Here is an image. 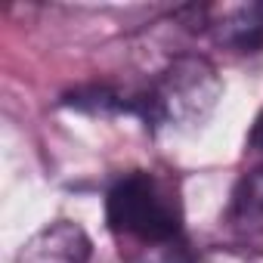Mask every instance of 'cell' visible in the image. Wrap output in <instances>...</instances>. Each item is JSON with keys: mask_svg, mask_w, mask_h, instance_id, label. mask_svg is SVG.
<instances>
[{"mask_svg": "<svg viewBox=\"0 0 263 263\" xmlns=\"http://www.w3.org/2000/svg\"><path fill=\"white\" fill-rule=\"evenodd\" d=\"M105 223L127 251H137L140 263H192L174 177L155 171L121 174L105 192Z\"/></svg>", "mask_w": 263, "mask_h": 263, "instance_id": "obj_1", "label": "cell"}, {"mask_svg": "<svg viewBox=\"0 0 263 263\" xmlns=\"http://www.w3.org/2000/svg\"><path fill=\"white\" fill-rule=\"evenodd\" d=\"M223 99V78L217 65L201 53H177L164 68L137 90V118L158 130H195Z\"/></svg>", "mask_w": 263, "mask_h": 263, "instance_id": "obj_2", "label": "cell"}, {"mask_svg": "<svg viewBox=\"0 0 263 263\" xmlns=\"http://www.w3.org/2000/svg\"><path fill=\"white\" fill-rule=\"evenodd\" d=\"M93 241L74 220H53L41 226L16 254V263H90Z\"/></svg>", "mask_w": 263, "mask_h": 263, "instance_id": "obj_3", "label": "cell"}, {"mask_svg": "<svg viewBox=\"0 0 263 263\" xmlns=\"http://www.w3.org/2000/svg\"><path fill=\"white\" fill-rule=\"evenodd\" d=\"M208 34L217 47L229 53H260L263 50V0L211 10Z\"/></svg>", "mask_w": 263, "mask_h": 263, "instance_id": "obj_4", "label": "cell"}, {"mask_svg": "<svg viewBox=\"0 0 263 263\" xmlns=\"http://www.w3.org/2000/svg\"><path fill=\"white\" fill-rule=\"evenodd\" d=\"M62 105L84 111V115H102V118H115V115L137 118V93H127V90H118L108 84L74 87L62 96Z\"/></svg>", "mask_w": 263, "mask_h": 263, "instance_id": "obj_5", "label": "cell"}, {"mask_svg": "<svg viewBox=\"0 0 263 263\" xmlns=\"http://www.w3.org/2000/svg\"><path fill=\"white\" fill-rule=\"evenodd\" d=\"M226 220L235 226L263 223V164L260 161L235 180L232 195H229V208H226Z\"/></svg>", "mask_w": 263, "mask_h": 263, "instance_id": "obj_6", "label": "cell"}, {"mask_svg": "<svg viewBox=\"0 0 263 263\" xmlns=\"http://www.w3.org/2000/svg\"><path fill=\"white\" fill-rule=\"evenodd\" d=\"M192 263H260V257L248 248H229V245H214L198 254H192Z\"/></svg>", "mask_w": 263, "mask_h": 263, "instance_id": "obj_7", "label": "cell"}, {"mask_svg": "<svg viewBox=\"0 0 263 263\" xmlns=\"http://www.w3.org/2000/svg\"><path fill=\"white\" fill-rule=\"evenodd\" d=\"M248 152L263 164V108L257 111V118H254V124L248 130Z\"/></svg>", "mask_w": 263, "mask_h": 263, "instance_id": "obj_8", "label": "cell"}]
</instances>
